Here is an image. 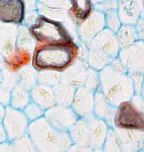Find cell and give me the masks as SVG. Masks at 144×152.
<instances>
[{"instance_id": "cell-1", "label": "cell", "mask_w": 144, "mask_h": 152, "mask_svg": "<svg viewBox=\"0 0 144 152\" xmlns=\"http://www.w3.org/2000/svg\"><path fill=\"white\" fill-rule=\"evenodd\" d=\"M99 90L114 107L132 99L133 82L118 57L99 71Z\"/></svg>"}, {"instance_id": "cell-2", "label": "cell", "mask_w": 144, "mask_h": 152, "mask_svg": "<svg viewBox=\"0 0 144 152\" xmlns=\"http://www.w3.org/2000/svg\"><path fill=\"white\" fill-rule=\"evenodd\" d=\"M80 46L76 42L67 44H35L31 66L36 71L63 72L79 58Z\"/></svg>"}, {"instance_id": "cell-3", "label": "cell", "mask_w": 144, "mask_h": 152, "mask_svg": "<svg viewBox=\"0 0 144 152\" xmlns=\"http://www.w3.org/2000/svg\"><path fill=\"white\" fill-rule=\"evenodd\" d=\"M26 134L32 141L35 151H68L73 144L69 132L55 129L45 117L29 122Z\"/></svg>"}, {"instance_id": "cell-4", "label": "cell", "mask_w": 144, "mask_h": 152, "mask_svg": "<svg viewBox=\"0 0 144 152\" xmlns=\"http://www.w3.org/2000/svg\"><path fill=\"white\" fill-rule=\"evenodd\" d=\"M27 28L36 44H67L75 42L65 23L40 14Z\"/></svg>"}, {"instance_id": "cell-5", "label": "cell", "mask_w": 144, "mask_h": 152, "mask_svg": "<svg viewBox=\"0 0 144 152\" xmlns=\"http://www.w3.org/2000/svg\"><path fill=\"white\" fill-rule=\"evenodd\" d=\"M112 127L118 129L143 131V110L136 107L131 99L122 102L116 107V112L112 121Z\"/></svg>"}, {"instance_id": "cell-6", "label": "cell", "mask_w": 144, "mask_h": 152, "mask_svg": "<svg viewBox=\"0 0 144 152\" xmlns=\"http://www.w3.org/2000/svg\"><path fill=\"white\" fill-rule=\"evenodd\" d=\"M28 124L29 121L22 110L6 105L1 125L6 133L7 141H13L25 135Z\"/></svg>"}, {"instance_id": "cell-7", "label": "cell", "mask_w": 144, "mask_h": 152, "mask_svg": "<svg viewBox=\"0 0 144 152\" xmlns=\"http://www.w3.org/2000/svg\"><path fill=\"white\" fill-rule=\"evenodd\" d=\"M43 117L55 129L65 132L69 131V129L79 119V117L71 107V105H63L58 104L45 110Z\"/></svg>"}, {"instance_id": "cell-8", "label": "cell", "mask_w": 144, "mask_h": 152, "mask_svg": "<svg viewBox=\"0 0 144 152\" xmlns=\"http://www.w3.org/2000/svg\"><path fill=\"white\" fill-rule=\"evenodd\" d=\"M143 40H139L128 47L119 50L118 59L128 74L143 73Z\"/></svg>"}, {"instance_id": "cell-9", "label": "cell", "mask_w": 144, "mask_h": 152, "mask_svg": "<svg viewBox=\"0 0 144 152\" xmlns=\"http://www.w3.org/2000/svg\"><path fill=\"white\" fill-rule=\"evenodd\" d=\"M89 49L99 51L100 53L108 56L111 59H114L118 56L119 45L116 38V34L111 29L104 28L100 31L87 45Z\"/></svg>"}, {"instance_id": "cell-10", "label": "cell", "mask_w": 144, "mask_h": 152, "mask_svg": "<svg viewBox=\"0 0 144 152\" xmlns=\"http://www.w3.org/2000/svg\"><path fill=\"white\" fill-rule=\"evenodd\" d=\"M105 28L104 13L94 9L79 26H77V36L79 42L88 45L100 31Z\"/></svg>"}, {"instance_id": "cell-11", "label": "cell", "mask_w": 144, "mask_h": 152, "mask_svg": "<svg viewBox=\"0 0 144 152\" xmlns=\"http://www.w3.org/2000/svg\"><path fill=\"white\" fill-rule=\"evenodd\" d=\"M25 4L23 0H0V23L20 26L24 21Z\"/></svg>"}, {"instance_id": "cell-12", "label": "cell", "mask_w": 144, "mask_h": 152, "mask_svg": "<svg viewBox=\"0 0 144 152\" xmlns=\"http://www.w3.org/2000/svg\"><path fill=\"white\" fill-rule=\"evenodd\" d=\"M86 120L89 129V146L93 151H103L102 147L110 126L107 122L96 117L94 114L86 117Z\"/></svg>"}, {"instance_id": "cell-13", "label": "cell", "mask_w": 144, "mask_h": 152, "mask_svg": "<svg viewBox=\"0 0 144 152\" xmlns=\"http://www.w3.org/2000/svg\"><path fill=\"white\" fill-rule=\"evenodd\" d=\"M94 94L95 91L86 86H79L76 88L71 107L74 110L79 118H86L93 114Z\"/></svg>"}, {"instance_id": "cell-14", "label": "cell", "mask_w": 144, "mask_h": 152, "mask_svg": "<svg viewBox=\"0 0 144 152\" xmlns=\"http://www.w3.org/2000/svg\"><path fill=\"white\" fill-rule=\"evenodd\" d=\"M117 12L122 24L134 26L142 16V0H119Z\"/></svg>"}, {"instance_id": "cell-15", "label": "cell", "mask_w": 144, "mask_h": 152, "mask_svg": "<svg viewBox=\"0 0 144 152\" xmlns=\"http://www.w3.org/2000/svg\"><path fill=\"white\" fill-rule=\"evenodd\" d=\"M88 68L89 65L86 59L79 57L68 69L62 72V81L70 83L76 88L84 86Z\"/></svg>"}, {"instance_id": "cell-16", "label": "cell", "mask_w": 144, "mask_h": 152, "mask_svg": "<svg viewBox=\"0 0 144 152\" xmlns=\"http://www.w3.org/2000/svg\"><path fill=\"white\" fill-rule=\"evenodd\" d=\"M33 51L15 47L8 55L4 56V68L8 71L16 73L24 66L31 64Z\"/></svg>"}, {"instance_id": "cell-17", "label": "cell", "mask_w": 144, "mask_h": 152, "mask_svg": "<svg viewBox=\"0 0 144 152\" xmlns=\"http://www.w3.org/2000/svg\"><path fill=\"white\" fill-rule=\"evenodd\" d=\"M121 151H137L143 145V131L114 128Z\"/></svg>"}, {"instance_id": "cell-18", "label": "cell", "mask_w": 144, "mask_h": 152, "mask_svg": "<svg viewBox=\"0 0 144 152\" xmlns=\"http://www.w3.org/2000/svg\"><path fill=\"white\" fill-rule=\"evenodd\" d=\"M94 10L92 0H69V7L67 13L70 20L76 26L84 20Z\"/></svg>"}, {"instance_id": "cell-19", "label": "cell", "mask_w": 144, "mask_h": 152, "mask_svg": "<svg viewBox=\"0 0 144 152\" xmlns=\"http://www.w3.org/2000/svg\"><path fill=\"white\" fill-rule=\"evenodd\" d=\"M115 112L116 107L110 104L100 90L95 91L94 107H93V114L95 116L104 120L105 122L108 123L110 127H112V121H113Z\"/></svg>"}, {"instance_id": "cell-20", "label": "cell", "mask_w": 144, "mask_h": 152, "mask_svg": "<svg viewBox=\"0 0 144 152\" xmlns=\"http://www.w3.org/2000/svg\"><path fill=\"white\" fill-rule=\"evenodd\" d=\"M29 92H30L31 102L37 104L45 111L50 109L53 104H55V95H53V90L52 86L36 83L35 86L29 90Z\"/></svg>"}, {"instance_id": "cell-21", "label": "cell", "mask_w": 144, "mask_h": 152, "mask_svg": "<svg viewBox=\"0 0 144 152\" xmlns=\"http://www.w3.org/2000/svg\"><path fill=\"white\" fill-rule=\"evenodd\" d=\"M16 36H17V26L14 24H0V53L4 56L15 48Z\"/></svg>"}, {"instance_id": "cell-22", "label": "cell", "mask_w": 144, "mask_h": 152, "mask_svg": "<svg viewBox=\"0 0 144 152\" xmlns=\"http://www.w3.org/2000/svg\"><path fill=\"white\" fill-rule=\"evenodd\" d=\"M69 135L73 144L83 147L89 146V129L86 118H79L69 129ZM91 148V147H90Z\"/></svg>"}, {"instance_id": "cell-23", "label": "cell", "mask_w": 144, "mask_h": 152, "mask_svg": "<svg viewBox=\"0 0 144 152\" xmlns=\"http://www.w3.org/2000/svg\"><path fill=\"white\" fill-rule=\"evenodd\" d=\"M115 34L120 49L128 47L139 41L138 33L132 24H121Z\"/></svg>"}, {"instance_id": "cell-24", "label": "cell", "mask_w": 144, "mask_h": 152, "mask_svg": "<svg viewBox=\"0 0 144 152\" xmlns=\"http://www.w3.org/2000/svg\"><path fill=\"white\" fill-rule=\"evenodd\" d=\"M55 104L63 105H71L74 96L76 87L67 82L60 81L57 85L53 86Z\"/></svg>"}, {"instance_id": "cell-25", "label": "cell", "mask_w": 144, "mask_h": 152, "mask_svg": "<svg viewBox=\"0 0 144 152\" xmlns=\"http://www.w3.org/2000/svg\"><path fill=\"white\" fill-rule=\"evenodd\" d=\"M29 102H30V92L28 89L19 84L12 88L10 92V102H9L10 107L17 110H23Z\"/></svg>"}, {"instance_id": "cell-26", "label": "cell", "mask_w": 144, "mask_h": 152, "mask_svg": "<svg viewBox=\"0 0 144 152\" xmlns=\"http://www.w3.org/2000/svg\"><path fill=\"white\" fill-rule=\"evenodd\" d=\"M18 77V84L30 90L37 83V71L29 64L24 66L16 72Z\"/></svg>"}, {"instance_id": "cell-27", "label": "cell", "mask_w": 144, "mask_h": 152, "mask_svg": "<svg viewBox=\"0 0 144 152\" xmlns=\"http://www.w3.org/2000/svg\"><path fill=\"white\" fill-rule=\"evenodd\" d=\"M111 60H112L111 58L104 55V54L100 53L99 51L88 48L87 63L90 67L93 68V69H95L97 71L102 70L104 67H106V66L111 62Z\"/></svg>"}, {"instance_id": "cell-28", "label": "cell", "mask_w": 144, "mask_h": 152, "mask_svg": "<svg viewBox=\"0 0 144 152\" xmlns=\"http://www.w3.org/2000/svg\"><path fill=\"white\" fill-rule=\"evenodd\" d=\"M35 41L32 38L28 31L27 26L25 24H20L17 26V36H16V46L18 48L27 49V50L33 51L35 47Z\"/></svg>"}, {"instance_id": "cell-29", "label": "cell", "mask_w": 144, "mask_h": 152, "mask_svg": "<svg viewBox=\"0 0 144 152\" xmlns=\"http://www.w3.org/2000/svg\"><path fill=\"white\" fill-rule=\"evenodd\" d=\"M62 81V72L53 70L37 71V83L48 86H55Z\"/></svg>"}, {"instance_id": "cell-30", "label": "cell", "mask_w": 144, "mask_h": 152, "mask_svg": "<svg viewBox=\"0 0 144 152\" xmlns=\"http://www.w3.org/2000/svg\"><path fill=\"white\" fill-rule=\"evenodd\" d=\"M11 151H35V147L27 134L10 141Z\"/></svg>"}, {"instance_id": "cell-31", "label": "cell", "mask_w": 144, "mask_h": 152, "mask_svg": "<svg viewBox=\"0 0 144 152\" xmlns=\"http://www.w3.org/2000/svg\"><path fill=\"white\" fill-rule=\"evenodd\" d=\"M103 151H121L120 144H119L118 137L113 127H110L107 133L106 139L102 147Z\"/></svg>"}, {"instance_id": "cell-32", "label": "cell", "mask_w": 144, "mask_h": 152, "mask_svg": "<svg viewBox=\"0 0 144 152\" xmlns=\"http://www.w3.org/2000/svg\"><path fill=\"white\" fill-rule=\"evenodd\" d=\"M0 74H1V87L12 90V88L18 84V77L16 73L10 72L3 67L0 70Z\"/></svg>"}, {"instance_id": "cell-33", "label": "cell", "mask_w": 144, "mask_h": 152, "mask_svg": "<svg viewBox=\"0 0 144 152\" xmlns=\"http://www.w3.org/2000/svg\"><path fill=\"white\" fill-rule=\"evenodd\" d=\"M22 111L29 122L35 121V120L38 119V118L43 117V114H45V110L41 109L37 104L31 102V100L25 105V107H24Z\"/></svg>"}, {"instance_id": "cell-34", "label": "cell", "mask_w": 144, "mask_h": 152, "mask_svg": "<svg viewBox=\"0 0 144 152\" xmlns=\"http://www.w3.org/2000/svg\"><path fill=\"white\" fill-rule=\"evenodd\" d=\"M104 16H105V28L111 29L112 31L116 33L122 24L120 19H119L117 9L116 10H111L106 12V13H104Z\"/></svg>"}, {"instance_id": "cell-35", "label": "cell", "mask_w": 144, "mask_h": 152, "mask_svg": "<svg viewBox=\"0 0 144 152\" xmlns=\"http://www.w3.org/2000/svg\"><path fill=\"white\" fill-rule=\"evenodd\" d=\"M84 86L88 87L89 89L93 90V91L99 90V71L93 69L92 67L89 66Z\"/></svg>"}, {"instance_id": "cell-36", "label": "cell", "mask_w": 144, "mask_h": 152, "mask_svg": "<svg viewBox=\"0 0 144 152\" xmlns=\"http://www.w3.org/2000/svg\"><path fill=\"white\" fill-rule=\"evenodd\" d=\"M36 7L50 9H68L69 0H37Z\"/></svg>"}, {"instance_id": "cell-37", "label": "cell", "mask_w": 144, "mask_h": 152, "mask_svg": "<svg viewBox=\"0 0 144 152\" xmlns=\"http://www.w3.org/2000/svg\"><path fill=\"white\" fill-rule=\"evenodd\" d=\"M118 4L119 0H105L103 2L94 4V9L106 13V12L111 10H116L118 8Z\"/></svg>"}, {"instance_id": "cell-38", "label": "cell", "mask_w": 144, "mask_h": 152, "mask_svg": "<svg viewBox=\"0 0 144 152\" xmlns=\"http://www.w3.org/2000/svg\"><path fill=\"white\" fill-rule=\"evenodd\" d=\"M132 79L134 92L136 94H142L143 92V73H133L129 74Z\"/></svg>"}, {"instance_id": "cell-39", "label": "cell", "mask_w": 144, "mask_h": 152, "mask_svg": "<svg viewBox=\"0 0 144 152\" xmlns=\"http://www.w3.org/2000/svg\"><path fill=\"white\" fill-rule=\"evenodd\" d=\"M10 92L11 90H8L6 88L0 86V104L4 105V107L9 105V102H10Z\"/></svg>"}, {"instance_id": "cell-40", "label": "cell", "mask_w": 144, "mask_h": 152, "mask_svg": "<svg viewBox=\"0 0 144 152\" xmlns=\"http://www.w3.org/2000/svg\"><path fill=\"white\" fill-rule=\"evenodd\" d=\"M25 4V12L36 11V3L37 0H23Z\"/></svg>"}, {"instance_id": "cell-41", "label": "cell", "mask_w": 144, "mask_h": 152, "mask_svg": "<svg viewBox=\"0 0 144 152\" xmlns=\"http://www.w3.org/2000/svg\"><path fill=\"white\" fill-rule=\"evenodd\" d=\"M7 141V137H6V133L4 131V128L1 124H0V143L1 142Z\"/></svg>"}, {"instance_id": "cell-42", "label": "cell", "mask_w": 144, "mask_h": 152, "mask_svg": "<svg viewBox=\"0 0 144 152\" xmlns=\"http://www.w3.org/2000/svg\"><path fill=\"white\" fill-rule=\"evenodd\" d=\"M4 112H5V107L0 104V124H1V122H2V119H3Z\"/></svg>"}, {"instance_id": "cell-43", "label": "cell", "mask_w": 144, "mask_h": 152, "mask_svg": "<svg viewBox=\"0 0 144 152\" xmlns=\"http://www.w3.org/2000/svg\"><path fill=\"white\" fill-rule=\"evenodd\" d=\"M4 67V57L1 53H0V70Z\"/></svg>"}, {"instance_id": "cell-44", "label": "cell", "mask_w": 144, "mask_h": 152, "mask_svg": "<svg viewBox=\"0 0 144 152\" xmlns=\"http://www.w3.org/2000/svg\"><path fill=\"white\" fill-rule=\"evenodd\" d=\"M105 0H92L93 4H97V3H100V2H103Z\"/></svg>"}, {"instance_id": "cell-45", "label": "cell", "mask_w": 144, "mask_h": 152, "mask_svg": "<svg viewBox=\"0 0 144 152\" xmlns=\"http://www.w3.org/2000/svg\"><path fill=\"white\" fill-rule=\"evenodd\" d=\"M0 86H1V74H0Z\"/></svg>"}]
</instances>
